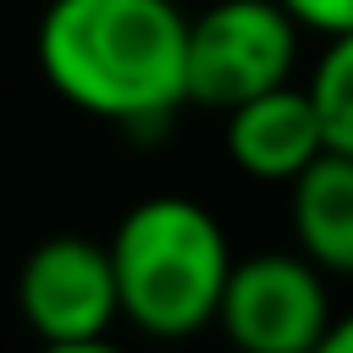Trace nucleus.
Here are the masks:
<instances>
[{"instance_id": "nucleus-2", "label": "nucleus", "mask_w": 353, "mask_h": 353, "mask_svg": "<svg viewBox=\"0 0 353 353\" xmlns=\"http://www.w3.org/2000/svg\"><path fill=\"white\" fill-rule=\"evenodd\" d=\"M110 265H116V292L121 314L154 336V342H182L215 325L221 287L232 276V243L221 221L182 193H154L138 199L116 232H110Z\"/></svg>"}, {"instance_id": "nucleus-4", "label": "nucleus", "mask_w": 353, "mask_h": 353, "mask_svg": "<svg viewBox=\"0 0 353 353\" xmlns=\"http://www.w3.org/2000/svg\"><path fill=\"white\" fill-rule=\"evenodd\" d=\"M325 270L298 248H259L232 259L215 325L232 353H314L331 331Z\"/></svg>"}, {"instance_id": "nucleus-6", "label": "nucleus", "mask_w": 353, "mask_h": 353, "mask_svg": "<svg viewBox=\"0 0 353 353\" xmlns=\"http://www.w3.org/2000/svg\"><path fill=\"white\" fill-rule=\"evenodd\" d=\"M325 154V132L309 88L281 83L226 110V160L254 182H292L309 160Z\"/></svg>"}, {"instance_id": "nucleus-3", "label": "nucleus", "mask_w": 353, "mask_h": 353, "mask_svg": "<svg viewBox=\"0 0 353 353\" xmlns=\"http://www.w3.org/2000/svg\"><path fill=\"white\" fill-rule=\"evenodd\" d=\"M303 28L287 17L281 0H215L199 17H188V105L232 110L265 88L292 83L298 72Z\"/></svg>"}, {"instance_id": "nucleus-5", "label": "nucleus", "mask_w": 353, "mask_h": 353, "mask_svg": "<svg viewBox=\"0 0 353 353\" xmlns=\"http://www.w3.org/2000/svg\"><path fill=\"white\" fill-rule=\"evenodd\" d=\"M17 309L39 342L105 336L110 320L121 314L110 248L94 237H77V232L44 237L17 270Z\"/></svg>"}, {"instance_id": "nucleus-8", "label": "nucleus", "mask_w": 353, "mask_h": 353, "mask_svg": "<svg viewBox=\"0 0 353 353\" xmlns=\"http://www.w3.org/2000/svg\"><path fill=\"white\" fill-rule=\"evenodd\" d=\"M303 88H309V99H314V116H320L325 149L353 154V28L325 39V50L314 55Z\"/></svg>"}, {"instance_id": "nucleus-9", "label": "nucleus", "mask_w": 353, "mask_h": 353, "mask_svg": "<svg viewBox=\"0 0 353 353\" xmlns=\"http://www.w3.org/2000/svg\"><path fill=\"white\" fill-rule=\"evenodd\" d=\"M281 6L303 33H320V39L353 28V0H281Z\"/></svg>"}, {"instance_id": "nucleus-10", "label": "nucleus", "mask_w": 353, "mask_h": 353, "mask_svg": "<svg viewBox=\"0 0 353 353\" xmlns=\"http://www.w3.org/2000/svg\"><path fill=\"white\" fill-rule=\"evenodd\" d=\"M314 353H353V314H336L331 320V331L320 336V347Z\"/></svg>"}, {"instance_id": "nucleus-7", "label": "nucleus", "mask_w": 353, "mask_h": 353, "mask_svg": "<svg viewBox=\"0 0 353 353\" xmlns=\"http://www.w3.org/2000/svg\"><path fill=\"white\" fill-rule=\"evenodd\" d=\"M292 248L309 254L325 276L353 281V154L325 149L287 182Z\"/></svg>"}, {"instance_id": "nucleus-11", "label": "nucleus", "mask_w": 353, "mask_h": 353, "mask_svg": "<svg viewBox=\"0 0 353 353\" xmlns=\"http://www.w3.org/2000/svg\"><path fill=\"white\" fill-rule=\"evenodd\" d=\"M39 353H127L110 336H88V342H39Z\"/></svg>"}, {"instance_id": "nucleus-1", "label": "nucleus", "mask_w": 353, "mask_h": 353, "mask_svg": "<svg viewBox=\"0 0 353 353\" xmlns=\"http://www.w3.org/2000/svg\"><path fill=\"white\" fill-rule=\"evenodd\" d=\"M33 50L44 83L83 116L138 132L188 105V17L176 0H50Z\"/></svg>"}]
</instances>
